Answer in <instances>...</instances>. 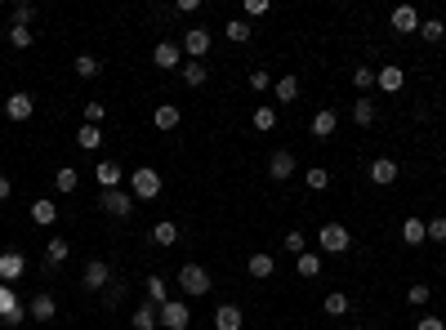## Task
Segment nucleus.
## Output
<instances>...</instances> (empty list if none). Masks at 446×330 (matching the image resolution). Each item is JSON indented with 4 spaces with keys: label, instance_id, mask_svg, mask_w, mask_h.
Masks as SVG:
<instances>
[{
    "label": "nucleus",
    "instance_id": "12",
    "mask_svg": "<svg viewBox=\"0 0 446 330\" xmlns=\"http://www.w3.org/2000/svg\"><path fill=\"white\" fill-rule=\"evenodd\" d=\"M31 112H36L31 94H9V98H5V117H9V121H31Z\"/></svg>",
    "mask_w": 446,
    "mask_h": 330
},
{
    "label": "nucleus",
    "instance_id": "47",
    "mask_svg": "<svg viewBox=\"0 0 446 330\" xmlns=\"http://www.w3.org/2000/svg\"><path fill=\"white\" fill-rule=\"evenodd\" d=\"M428 294H433L428 286H410V290H406V299L415 304V308H424V304H428Z\"/></svg>",
    "mask_w": 446,
    "mask_h": 330
},
{
    "label": "nucleus",
    "instance_id": "10",
    "mask_svg": "<svg viewBox=\"0 0 446 330\" xmlns=\"http://www.w3.org/2000/svg\"><path fill=\"white\" fill-rule=\"evenodd\" d=\"M94 179H98V188H103V192H112V188L125 183V170H121L117 161H98L94 165Z\"/></svg>",
    "mask_w": 446,
    "mask_h": 330
},
{
    "label": "nucleus",
    "instance_id": "31",
    "mask_svg": "<svg viewBox=\"0 0 446 330\" xmlns=\"http://www.w3.org/2000/svg\"><path fill=\"white\" fill-rule=\"evenodd\" d=\"M250 125L259 129V134H268V129H277V107H255Z\"/></svg>",
    "mask_w": 446,
    "mask_h": 330
},
{
    "label": "nucleus",
    "instance_id": "13",
    "mask_svg": "<svg viewBox=\"0 0 446 330\" xmlns=\"http://www.w3.org/2000/svg\"><path fill=\"white\" fill-rule=\"evenodd\" d=\"M245 272H250L255 282H268V277L277 272V259H272V255H263V250H255L250 259H245Z\"/></svg>",
    "mask_w": 446,
    "mask_h": 330
},
{
    "label": "nucleus",
    "instance_id": "19",
    "mask_svg": "<svg viewBox=\"0 0 446 330\" xmlns=\"http://www.w3.org/2000/svg\"><path fill=\"white\" fill-rule=\"evenodd\" d=\"M27 312H31V321H54L58 304H54V294H45V290H41L36 299H31V308H27Z\"/></svg>",
    "mask_w": 446,
    "mask_h": 330
},
{
    "label": "nucleus",
    "instance_id": "17",
    "mask_svg": "<svg viewBox=\"0 0 446 330\" xmlns=\"http://www.w3.org/2000/svg\"><path fill=\"white\" fill-rule=\"evenodd\" d=\"M375 85L384 90V94H402L406 72H402V68H379V72H375Z\"/></svg>",
    "mask_w": 446,
    "mask_h": 330
},
{
    "label": "nucleus",
    "instance_id": "29",
    "mask_svg": "<svg viewBox=\"0 0 446 330\" xmlns=\"http://www.w3.org/2000/svg\"><path fill=\"white\" fill-rule=\"evenodd\" d=\"M54 188H58V192H76V188H80V174L72 170V165H58V174H54Z\"/></svg>",
    "mask_w": 446,
    "mask_h": 330
},
{
    "label": "nucleus",
    "instance_id": "6",
    "mask_svg": "<svg viewBox=\"0 0 446 330\" xmlns=\"http://www.w3.org/2000/svg\"><path fill=\"white\" fill-rule=\"evenodd\" d=\"M366 179H371L375 188H393V183L402 179V170H398V161H393V156H379V161H371Z\"/></svg>",
    "mask_w": 446,
    "mask_h": 330
},
{
    "label": "nucleus",
    "instance_id": "24",
    "mask_svg": "<svg viewBox=\"0 0 446 330\" xmlns=\"http://www.w3.org/2000/svg\"><path fill=\"white\" fill-rule=\"evenodd\" d=\"M179 76H184V80H188L192 90H201L206 80H210V68H206V63H192V58H188L184 68H179Z\"/></svg>",
    "mask_w": 446,
    "mask_h": 330
},
{
    "label": "nucleus",
    "instance_id": "33",
    "mask_svg": "<svg viewBox=\"0 0 446 330\" xmlns=\"http://www.w3.org/2000/svg\"><path fill=\"white\" fill-rule=\"evenodd\" d=\"M353 121H357L361 129H366V125L375 121V103H371V98H366V94H361V98H357V103H353Z\"/></svg>",
    "mask_w": 446,
    "mask_h": 330
},
{
    "label": "nucleus",
    "instance_id": "43",
    "mask_svg": "<svg viewBox=\"0 0 446 330\" xmlns=\"http://www.w3.org/2000/svg\"><path fill=\"white\" fill-rule=\"evenodd\" d=\"M31 41H36V36H31V27H9V45L14 49H27Z\"/></svg>",
    "mask_w": 446,
    "mask_h": 330
},
{
    "label": "nucleus",
    "instance_id": "35",
    "mask_svg": "<svg viewBox=\"0 0 446 330\" xmlns=\"http://www.w3.org/2000/svg\"><path fill=\"white\" fill-rule=\"evenodd\" d=\"M76 143L85 147V152H94V147H103V134H98V125H80L76 129Z\"/></svg>",
    "mask_w": 446,
    "mask_h": 330
},
{
    "label": "nucleus",
    "instance_id": "20",
    "mask_svg": "<svg viewBox=\"0 0 446 330\" xmlns=\"http://www.w3.org/2000/svg\"><path fill=\"white\" fill-rule=\"evenodd\" d=\"M335 129H339V117H335V107H322L317 117H312V134H317V139H330Z\"/></svg>",
    "mask_w": 446,
    "mask_h": 330
},
{
    "label": "nucleus",
    "instance_id": "5",
    "mask_svg": "<svg viewBox=\"0 0 446 330\" xmlns=\"http://www.w3.org/2000/svg\"><path fill=\"white\" fill-rule=\"evenodd\" d=\"M98 206H103V214H117V219H129L134 214V196H129L125 188H112L98 196Z\"/></svg>",
    "mask_w": 446,
    "mask_h": 330
},
{
    "label": "nucleus",
    "instance_id": "26",
    "mask_svg": "<svg viewBox=\"0 0 446 330\" xmlns=\"http://www.w3.org/2000/svg\"><path fill=\"white\" fill-rule=\"evenodd\" d=\"M174 241H179V223L174 219L152 223V245H174Z\"/></svg>",
    "mask_w": 446,
    "mask_h": 330
},
{
    "label": "nucleus",
    "instance_id": "16",
    "mask_svg": "<svg viewBox=\"0 0 446 330\" xmlns=\"http://www.w3.org/2000/svg\"><path fill=\"white\" fill-rule=\"evenodd\" d=\"M393 31H402V36H410V31H420V14L415 9H410V5H398V9H393Z\"/></svg>",
    "mask_w": 446,
    "mask_h": 330
},
{
    "label": "nucleus",
    "instance_id": "44",
    "mask_svg": "<svg viewBox=\"0 0 446 330\" xmlns=\"http://www.w3.org/2000/svg\"><path fill=\"white\" fill-rule=\"evenodd\" d=\"M353 85H357L361 94H366V90L375 85V68H357V72H353Z\"/></svg>",
    "mask_w": 446,
    "mask_h": 330
},
{
    "label": "nucleus",
    "instance_id": "7",
    "mask_svg": "<svg viewBox=\"0 0 446 330\" xmlns=\"http://www.w3.org/2000/svg\"><path fill=\"white\" fill-rule=\"evenodd\" d=\"M152 63H156V68H165V72L184 68V45H179V41H161V45L152 49Z\"/></svg>",
    "mask_w": 446,
    "mask_h": 330
},
{
    "label": "nucleus",
    "instance_id": "21",
    "mask_svg": "<svg viewBox=\"0 0 446 330\" xmlns=\"http://www.w3.org/2000/svg\"><path fill=\"white\" fill-rule=\"evenodd\" d=\"M27 214H31V223H36V228H49V223L58 219V206L41 196V201H31V210H27Z\"/></svg>",
    "mask_w": 446,
    "mask_h": 330
},
{
    "label": "nucleus",
    "instance_id": "15",
    "mask_svg": "<svg viewBox=\"0 0 446 330\" xmlns=\"http://www.w3.org/2000/svg\"><path fill=\"white\" fill-rule=\"evenodd\" d=\"M268 174H272V179H294V152L277 147V152L268 156Z\"/></svg>",
    "mask_w": 446,
    "mask_h": 330
},
{
    "label": "nucleus",
    "instance_id": "14",
    "mask_svg": "<svg viewBox=\"0 0 446 330\" xmlns=\"http://www.w3.org/2000/svg\"><path fill=\"white\" fill-rule=\"evenodd\" d=\"M184 49H188V58H192V63H201V54L210 49V31H206V27H188Z\"/></svg>",
    "mask_w": 446,
    "mask_h": 330
},
{
    "label": "nucleus",
    "instance_id": "25",
    "mask_svg": "<svg viewBox=\"0 0 446 330\" xmlns=\"http://www.w3.org/2000/svg\"><path fill=\"white\" fill-rule=\"evenodd\" d=\"M402 241H406V245H424V241H428L424 219H415V214H410V219H402Z\"/></svg>",
    "mask_w": 446,
    "mask_h": 330
},
{
    "label": "nucleus",
    "instance_id": "37",
    "mask_svg": "<svg viewBox=\"0 0 446 330\" xmlns=\"http://www.w3.org/2000/svg\"><path fill=\"white\" fill-rule=\"evenodd\" d=\"M424 233H428V241L442 245V241H446V214H433V219L424 223Z\"/></svg>",
    "mask_w": 446,
    "mask_h": 330
},
{
    "label": "nucleus",
    "instance_id": "38",
    "mask_svg": "<svg viewBox=\"0 0 446 330\" xmlns=\"http://www.w3.org/2000/svg\"><path fill=\"white\" fill-rule=\"evenodd\" d=\"M420 36H424V41H433V45H437V41L446 36V23H442V18H428V23H420Z\"/></svg>",
    "mask_w": 446,
    "mask_h": 330
},
{
    "label": "nucleus",
    "instance_id": "3",
    "mask_svg": "<svg viewBox=\"0 0 446 330\" xmlns=\"http://www.w3.org/2000/svg\"><path fill=\"white\" fill-rule=\"evenodd\" d=\"M156 317L165 321V330H188V326H192V308H188L184 299H170V304L156 308Z\"/></svg>",
    "mask_w": 446,
    "mask_h": 330
},
{
    "label": "nucleus",
    "instance_id": "49",
    "mask_svg": "<svg viewBox=\"0 0 446 330\" xmlns=\"http://www.w3.org/2000/svg\"><path fill=\"white\" fill-rule=\"evenodd\" d=\"M286 250L299 259V255H304V233H286Z\"/></svg>",
    "mask_w": 446,
    "mask_h": 330
},
{
    "label": "nucleus",
    "instance_id": "1",
    "mask_svg": "<svg viewBox=\"0 0 446 330\" xmlns=\"http://www.w3.org/2000/svg\"><path fill=\"white\" fill-rule=\"evenodd\" d=\"M129 196H134V201H152V196H161V174L152 170V165H143V170L129 174Z\"/></svg>",
    "mask_w": 446,
    "mask_h": 330
},
{
    "label": "nucleus",
    "instance_id": "40",
    "mask_svg": "<svg viewBox=\"0 0 446 330\" xmlns=\"http://www.w3.org/2000/svg\"><path fill=\"white\" fill-rule=\"evenodd\" d=\"M80 117H85V125H103L107 121V107L103 103H85V107H80Z\"/></svg>",
    "mask_w": 446,
    "mask_h": 330
},
{
    "label": "nucleus",
    "instance_id": "39",
    "mask_svg": "<svg viewBox=\"0 0 446 330\" xmlns=\"http://www.w3.org/2000/svg\"><path fill=\"white\" fill-rule=\"evenodd\" d=\"M228 41L245 45V41H250V23H245V18H233V23H228Z\"/></svg>",
    "mask_w": 446,
    "mask_h": 330
},
{
    "label": "nucleus",
    "instance_id": "27",
    "mask_svg": "<svg viewBox=\"0 0 446 330\" xmlns=\"http://www.w3.org/2000/svg\"><path fill=\"white\" fill-rule=\"evenodd\" d=\"M152 125H156V129H174V125H179V107H174V103H161V107L152 112Z\"/></svg>",
    "mask_w": 446,
    "mask_h": 330
},
{
    "label": "nucleus",
    "instance_id": "52",
    "mask_svg": "<svg viewBox=\"0 0 446 330\" xmlns=\"http://www.w3.org/2000/svg\"><path fill=\"white\" fill-rule=\"evenodd\" d=\"M349 330H361V326H349Z\"/></svg>",
    "mask_w": 446,
    "mask_h": 330
},
{
    "label": "nucleus",
    "instance_id": "36",
    "mask_svg": "<svg viewBox=\"0 0 446 330\" xmlns=\"http://www.w3.org/2000/svg\"><path fill=\"white\" fill-rule=\"evenodd\" d=\"M294 268H299V277H317V272H322V255H312V250H304L299 259H294Z\"/></svg>",
    "mask_w": 446,
    "mask_h": 330
},
{
    "label": "nucleus",
    "instance_id": "9",
    "mask_svg": "<svg viewBox=\"0 0 446 330\" xmlns=\"http://www.w3.org/2000/svg\"><path fill=\"white\" fill-rule=\"evenodd\" d=\"M27 317V308H23V299L14 294L9 286H0V321H9V326H18Z\"/></svg>",
    "mask_w": 446,
    "mask_h": 330
},
{
    "label": "nucleus",
    "instance_id": "45",
    "mask_svg": "<svg viewBox=\"0 0 446 330\" xmlns=\"http://www.w3.org/2000/svg\"><path fill=\"white\" fill-rule=\"evenodd\" d=\"M121 299H125V286H121V282H112V286L103 290V304H107V308H117Z\"/></svg>",
    "mask_w": 446,
    "mask_h": 330
},
{
    "label": "nucleus",
    "instance_id": "46",
    "mask_svg": "<svg viewBox=\"0 0 446 330\" xmlns=\"http://www.w3.org/2000/svg\"><path fill=\"white\" fill-rule=\"evenodd\" d=\"M31 18H36V9H31V5H14V27H27Z\"/></svg>",
    "mask_w": 446,
    "mask_h": 330
},
{
    "label": "nucleus",
    "instance_id": "8",
    "mask_svg": "<svg viewBox=\"0 0 446 330\" xmlns=\"http://www.w3.org/2000/svg\"><path fill=\"white\" fill-rule=\"evenodd\" d=\"M80 282H85V290H98V294H103V290L112 286V268H107L103 259H90V263H85V277H80Z\"/></svg>",
    "mask_w": 446,
    "mask_h": 330
},
{
    "label": "nucleus",
    "instance_id": "22",
    "mask_svg": "<svg viewBox=\"0 0 446 330\" xmlns=\"http://www.w3.org/2000/svg\"><path fill=\"white\" fill-rule=\"evenodd\" d=\"M272 94H277V103H294L299 98V76H282V80H272Z\"/></svg>",
    "mask_w": 446,
    "mask_h": 330
},
{
    "label": "nucleus",
    "instance_id": "50",
    "mask_svg": "<svg viewBox=\"0 0 446 330\" xmlns=\"http://www.w3.org/2000/svg\"><path fill=\"white\" fill-rule=\"evenodd\" d=\"M415 330H446V321H442V317H420Z\"/></svg>",
    "mask_w": 446,
    "mask_h": 330
},
{
    "label": "nucleus",
    "instance_id": "51",
    "mask_svg": "<svg viewBox=\"0 0 446 330\" xmlns=\"http://www.w3.org/2000/svg\"><path fill=\"white\" fill-rule=\"evenodd\" d=\"M9 192H14V179H9V174H0V201H9Z\"/></svg>",
    "mask_w": 446,
    "mask_h": 330
},
{
    "label": "nucleus",
    "instance_id": "23",
    "mask_svg": "<svg viewBox=\"0 0 446 330\" xmlns=\"http://www.w3.org/2000/svg\"><path fill=\"white\" fill-rule=\"evenodd\" d=\"M68 259H72V245L63 241V237H54V241L45 245V263H49V268H63Z\"/></svg>",
    "mask_w": 446,
    "mask_h": 330
},
{
    "label": "nucleus",
    "instance_id": "30",
    "mask_svg": "<svg viewBox=\"0 0 446 330\" xmlns=\"http://www.w3.org/2000/svg\"><path fill=\"white\" fill-rule=\"evenodd\" d=\"M322 308H326V317H344L349 312V294H339V290H330L326 299H322Z\"/></svg>",
    "mask_w": 446,
    "mask_h": 330
},
{
    "label": "nucleus",
    "instance_id": "11",
    "mask_svg": "<svg viewBox=\"0 0 446 330\" xmlns=\"http://www.w3.org/2000/svg\"><path fill=\"white\" fill-rule=\"evenodd\" d=\"M23 272H27V259H23L18 250H5V255H0V282H5V286H14Z\"/></svg>",
    "mask_w": 446,
    "mask_h": 330
},
{
    "label": "nucleus",
    "instance_id": "41",
    "mask_svg": "<svg viewBox=\"0 0 446 330\" xmlns=\"http://www.w3.org/2000/svg\"><path fill=\"white\" fill-rule=\"evenodd\" d=\"M76 76H80V80H94V76H98V58L80 54V58H76Z\"/></svg>",
    "mask_w": 446,
    "mask_h": 330
},
{
    "label": "nucleus",
    "instance_id": "4",
    "mask_svg": "<svg viewBox=\"0 0 446 330\" xmlns=\"http://www.w3.org/2000/svg\"><path fill=\"white\" fill-rule=\"evenodd\" d=\"M317 241H322V250H330V255H344L353 245V237H349V228H344V223H322Z\"/></svg>",
    "mask_w": 446,
    "mask_h": 330
},
{
    "label": "nucleus",
    "instance_id": "34",
    "mask_svg": "<svg viewBox=\"0 0 446 330\" xmlns=\"http://www.w3.org/2000/svg\"><path fill=\"white\" fill-rule=\"evenodd\" d=\"M304 183H308L312 192H326V188H330V170H326V165H312V170L304 174Z\"/></svg>",
    "mask_w": 446,
    "mask_h": 330
},
{
    "label": "nucleus",
    "instance_id": "42",
    "mask_svg": "<svg viewBox=\"0 0 446 330\" xmlns=\"http://www.w3.org/2000/svg\"><path fill=\"white\" fill-rule=\"evenodd\" d=\"M245 80H250V90L255 94H263V90H272V72H263V68H255L250 76H245Z\"/></svg>",
    "mask_w": 446,
    "mask_h": 330
},
{
    "label": "nucleus",
    "instance_id": "18",
    "mask_svg": "<svg viewBox=\"0 0 446 330\" xmlns=\"http://www.w3.org/2000/svg\"><path fill=\"white\" fill-rule=\"evenodd\" d=\"M214 330H241V308L237 304H219L214 308Z\"/></svg>",
    "mask_w": 446,
    "mask_h": 330
},
{
    "label": "nucleus",
    "instance_id": "28",
    "mask_svg": "<svg viewBox=\"0 0 446 330\" xmlns=\"http://www.w3.org/2000/svg\"><path fill=\"white\" fill-rule=\"evenodd\" d=\"M129 321H134V330H161V326H156L161 317H156V308H152V304L134 308V317H129Z\"/></svg>",
    "mask_w": 446,
    "mask_h": 330
},
{
    "label": "nucleus",
    "instance_id": "32",
    "mask_svg": "<svg viewBox=\"0 0 446 330\" xmlns=\"http://www.w3.org/2000/svg\"><path fill=\"white\" fill-rule=\"evenodd\" d=\"M147 304H152V308L170 304V290H165V282H161V277H147Z\"/></svg>",
    "mask_w": 446,
    "mask_h": 330
},
{
    "label": "nucleus",
    "instance_id": "48",
    "mask_svg": "<svg viewBox=\"0 0 446 330\" xmlns=\"http://www.w3.org/2000/svg\"><path fill=\"white\" fill-rule=\"evenodd\" d=\"M268 14V0H245V18H263Z\"/></svg>",
    "mask_w": 446,
    "mask_h": 330
},
{
    "label": "nucleus",
    "instance_id": "2",
    "mask_svg": "<svg viewBox=\"0 0 446 330\" xmlns=\"http://www.w3.org/2000/svg\"><path fill=\"white\" fill-rule=\"evenodd\" d=\"M179 286H184L188 299H201V294H210V272L201 263H184V268H179Z\"/></svg>",
    "mask_w": 446,
    "mask_h": 330
}]
</instances>
